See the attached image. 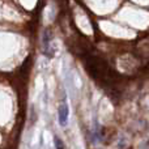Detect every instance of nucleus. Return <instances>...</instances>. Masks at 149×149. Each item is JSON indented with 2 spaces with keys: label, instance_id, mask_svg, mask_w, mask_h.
Segmentation results:
<instances>
[{
  "label": "nucleus",
  "instance_id": "obj_1",
  "mask_svg": "<svg viewBox=\"0 0 149 149\" xmlns=\"http://www.w3.org/2000/svg\"><path fill=\"white\" fill-rule=\"evenodd\" d=\"M51 39H52L51 33H50L49 30H45L43 37H42V45H43L42 51H43V54L46 55L47 58H52L55 55V49H54V46H52Z\"/></svg>",
  "mask_w": 149,
  "mask_h": 149
},
{
  "label": "nucleus",
  "instance_id": "obj_2",
  "mask_svg": "<svg viewBox=\"0 0 149 149\" xmlns=\"http://www.w3.org/2000/svg\"><path fill=\"white\" fill-rule=\"evenodd\" d=\"M68 115H70V110L65 102H62L58 107V118H59V123L62 126H65L68 120Z\"/></svg>",
  "mask_w": 149,
  "mask_h": 149
},
{
  "label": "nucleus",
  "instance_id": "obj_3",
  "mask_svg": "<svg viewBox=\"0 0 149 149\" xmlns=\"http://www.w3.org/2000/svg\"><path fill=\"white\" fill-rule=\"evenodd\" d=\"M54 141H55V149H65L64 143H63V140L60 139V137L55 136L54 137Z\"/></svg>",
  "mask_w": 149,
  "mask_h": 149
}]
</instances>
